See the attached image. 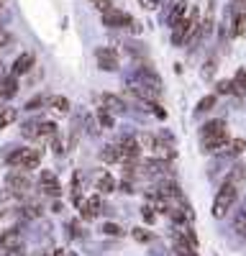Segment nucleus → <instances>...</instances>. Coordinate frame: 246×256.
Wrapping results in <instances>:
<instances>
[{"label": "nucleus", "mask_w": 246, "mask_h": 256, "mask_svg": "<svg viewBox=\"0 0 246 256\" xmlns=\"http://www.w3.org/2000/svg\"><path fill=\"white\" fill-rule=\"evenodd\" d=\"M41 156H44V152L41 148H16L13 154H8V166L13 169H20V172H31V169H36L41 164Z\"/></svg>", "instance_id": "obj_1"}, {"label": "nucleus", "mask_w": 246, "mask_h": 256, "mask_svg": "<svg viewBox=\"0 0 246 256\" xmlns=\"http://www.w3.org/2000/svg\"><path fill=\"white\" fill-rule=\"evenodd\" d=\"M238 187H234V184H228V182H223L220 184V190H218V195H216V200H213V218H226V212H228L234 205H236V200H238Z\"/></svg>", "instance_id": "obj_2"}, {"label": "nucleus", "mask_w": 246, "mask_h": 256, "mask_svg": "<svg viewBox=\"0 0 246 256\" xmlns=\"http://www.w3.org/2000/svg\"><path fill=\"white\" fill-rule=\"evenodd\" d=\"M100 20H102V26H108V28H131V31H138L136 20L126 10H118V8H110L106 13H100Z\"/></svg>", "instance_id": "obj_3"}, {"label": "nucleus", "mask_w": 246, "mask_h": 256, "mask_svg": "<svg viewBox=\"0 0 246 256\" xmlns=\"http://www.w3.org/2000/svg\"><path fill=\"white\" fill-rule=\"evenodd\" d=\"M6 187L10 192H16V195H26V192H31V177H28V172L10 169V172L6 174Z\"/></svg>", "instance_id": "obj_4"}, {"label": "nucleus", "mask_w": 246, "mask_h": 256, "mask_svg": "<svg viewBox=\"0 0 246 256\" xmlns=\"http://www.w3.org/2000/svg\"><path fill=\"white\" fill-rule=\"evenodd\" d=\"M95 59H98V67H100V70H106V72H116V70H118V64H120L118 52L110 49V46H100V49L95 52Z\"/></svg>", "instance_id": "obj_5"}, {"label": "nucleus", "mask_w": 246, "mask_h": 256, "mask_svg": "<svg viewBox=\"0 0 246 256\" xmlns=\"http://www.w3.org/2000/svg\"><path fill=\"white\" fill-rule=\"evenodd\" d=\"M116 146H118V152H120V162H136L138 154H141V146H138V141L134 136H123Z\"/></svg>", "instance_id": "obj_6"}, {"label": "nucleus", "mask_w": 246, "mask_h": 256, "mask_svg": "<svg viewBox=\"0 0 246 256\" xmlns=\"http://www.w3.org/2000/svg\"><path fill=\"white\" fill-rule=\"evenodd\" d=\"M38 190L44 192V195H49V198H59V195H62V184L56 182V177L49 172V169H44V172H41V177H38Z\"/></svg>", "instance_id": "obj_7"}, {"label": "nucleus", "mask_w": 246, "mask_h": 256, "mask_svg": "<svg viewBox=\"0 0 246 256\" xmlns=\"http://www.w3.org/2000/svg\"><path fill=\"white\" fill-rule=\"evenodd\" d=\"M136 77H138V82L144 84V88L162 92V80H159V74H156L152 67H144V64H141V67L136 70Z\"/></svg>", "instance_id": "obj_8"}, {"label": "nucleus", "mask_w": 246, "mask_h": 256, "mask_svg": "<svg viewBox=\"0 0 246 256\" xmlns=\"http://www.w3.org/2000/svg\"><path fill=\"white\" fill-rule=\"evenodd\" d=\"M228 141H231V138H228V128H226V131H220V134H216V136H210V138H202L200 146H202L205 154H218Z\"/></svg>", "instance_id": "obj_9"}, {"label": "nucleus", "mask_w": 246, "mask_h": 256, "mask_svg": "<svg viewBox=\"0 0 246 256\" xmlns=\"http://www.w3.org/2000/svg\"><path fill=\"white\" fill-rule=\"evenodd\" d=\"M34 64H36V56L31 52H24V54H18L16 62H13V67H10V74L13 77H20V74H26L34 70Z\"/></svg>", "instance_id": "obj_10"}, {"label": "nucleus", "mask_w": 246, "mask_h": 256, "mask_svg": "<svg viewBox=\"0 0 246 256\" xmlns=\"http://www.w3.org/2000/svg\"><path fill=\"white\" fill-rule=\"evenodd\" d=\"M100 208H102L100 195H92V198H88V200H82V202H80V216H82V220H92L98 212H100Z\"/></svg>", "instance_id": "obj_11"}, {"label": "nucleus", "mask_w": 246, "mask_h": 256, "mask_svg": "<svg viewBox=\"0 0 246 256\" xmlns=\"http://www.w3.org/2000/svg\"><path fill=\"white\" fill-rule=\"evenodd\" d=\"M56 136H59L56 123H52V120H38V136H36L38 144H52Z\"/></svg>", "instance_id": "obj_12"}, {"label": "nucleus", "mask_w": 246, "mask_h": 256, "mask_svg": "<svg viewBox=\"0 0 246 256\" xmlns=\"http://www.w3.org/2000/svg\"><path fill=\"white\" fill-rule=\"evenodd\" d=\"M216 28V0H208V6H205V18L200 20V34H213Z\"/></svg>", "instance_id": "obj_13"}, {"label": "nucleus", "mask_w": 246, "mask_h": 256, "mask_svg": "<svg viewBox=\"0 0 246 256\" xmlns=\"http://www.w3.org/2000/svg\"><path fill=\"white\" fill-rule=\"evenodd\" d=\"M159 198H164V200H182V192H180L177 182L174 180H162L159 182Z\"/></svg>", "instance_id": "obj_14"}, {"label": "nucleus", "mask_w": 246, "mask_h": 256, "mask_svg": "<svg viewBox=\"0 0 246 256\" xmlns=\"http://www.w3.org/2000/svg\"><path fill=\"white\" fill-rule=\"evenodd\" d=\"M188 10H190V6H188V0H177L174 3V8L170 10V16H167V24H170V28H174L180 20L188 16Z\"/></svg>", "instance_id": "obj_15"}, {"label": "nucleus", "mask_w": 246, "mask_h": 256, "mask_svg": "<svg viewBox=\"0 0 246 256\" xmlns=\"http://www.w3.org/2000/svg\"><path fill=\"white\" fill-rule=\"evenodd\" d=\"M228 128V123H226V118H216V120H208L202 126V131H200V141L202 138H210V136H216V134H220V131H226Z\"/></svg>", "instance_id": "obj_16"}, {"label": "nucleus", "mask_w": 246, "mask_h": 256, "mask_svg": "<svg viewBox=\"0 0 246 256\" xmlns=\"http://www.w3.org/2000/svg\"><path fill=\"white\" fill-rule=\"evenodd\" d=\"M16 92H18V77L6 74L3 80H0V98H3V100H10Z\"/></svg>", "instance_id": "obj_17"}, {"label": "nucleus", "mask_w": 246, "mask_h": 256, "mask_svg": "<svg viewBox=\"0 0 246 256\" xmlns=\"http://www.w3.org/2000/svg\"><path fill=\"white\" fill-rule=\"evenodd\" d=\"M95 190L100 192V195H110V192L116 190V180L108 174V172H100L95 177Z\"/></svg>", "instance_id": "obj_18"}, {"label": "nucleus", "mask_w": 246, "mask_h": 256, "mask_svg": "<svg viewBox=\"0 0 246 256\" xmlns=\"http://www.w3.org/2000/svg\"><path fill=\"white\" fill-rule=\"evenodd\" d=\"M226 182L234 184V187H238V190H244V187H246V166H244V164H236L231 172H228V177H226Z\"/></svg>", "instance_id": "obj_19"}, {"label": "nucleus", "mask_w": 246, "mask_h": 256, "mask_svg": "<svg viewBox=\"0 0 246 256\" xmlns=\"http://www.w3.org/2000/svg\"><path fill=\"white\" fill-rule=\"evenodd\" d=\"M100 102H102V108H108L110 113H123L126 110V102H123V98H116V95H102L100 98Z\"/></svg>", "instance_id": "obj_20"}, {"label": "nucleus", "mask_w": 246, "mask_h": 256, "mask_svg": "<svg viewBox=\"0 0 246 256\" xmlns=\"http://www.w3.org/2000/svg\"><path fill=\"white\" fill-rule=\"evenodd\" d=\"M46 105H49V108H54L56 113H62V116H67V113H70V108H72L70 100H67L64 95H49Z\"/></svg>", "instance_id": "obj_21"}, {"label": "nucleus", "mask_w": 246, "mask_h": 256, "mask_svg": "<svg viewBox=\"0 0 246 256\" xmlns=\"http://www.w3.org/2000/svg\"><path fill=\"white\" fill-rule=\"evenodd\" d=\"M246 148V141L244 138H231L228 144L223 146V156H241Z\"/></svg>", "instance_id": "obj_22"}, {"label": "nucleus", "mask_w": 246, "mask_h": 256, "mask_svg": "<svg viewBox=\"0 0 246 256\" xmlns=\"http://www.w3.org/2000/svg\"><path fill=\"white\" fill-rule=\"evenodd\" d=\"M100 159L106 162V164H116V162H120V152H118V146H116V144H108V146H102V152H100Z\"/></svg>", "instance_id": "obj_23"}, {"label": "nucleus", "mask_w": 246, "mask_h": 256, "mask_svg": "<svg viewBox=\"0 0 246 256\" xmlns=\"http://www.w3.org/2000/svg\"><path fill=\"white\" fill-rule=\"evenodd\" d=\"M234 36H244L246 34V13L244 8H236V16H234Z\"/></svg>", "instance_id": "obj_24"}, {"label": "nucleus", "mask_w": 246, "mask_h": 256, "mask_svg": "<svg viewBox=\"0 0 246 256\" xmlns=\"http://www.w3.org/2000/svg\"><path fill=\"white\" fill-rule=\"evenodd\" d=\"M136 141H138V146L144 148V152H152V154L156 152V144H159V138H156V136H152V134H141Z\"/></svg>", "instance_id": "obj_25"}, {"label": "nucleus", "mask_w": 246, "mask_h": 256, "mask_svg": "<svg viewBox=\"0 0 246 256\" xmlns=\"http://www.w3.org/2000/svg\"><path fill=\"white\" fill-rule=\"evenodd\" d=\"M16 118H18V110L16 108H3V110H0V131L8 128L10 123H16Z\"/></svg>", "instance_id": "obj_26"}, {"label": "nucleus", "mask_w": 246, "mask_h": 256, "mask_svg": "<svg viewBox=\"0 0 246 256\" xmlns=\"http://www.w3.org/2000/svg\"><path fill=\"white\" fill-rule=\"evenodd\" d=\"M234 230L238 233V236H246V205L236 212V218H234Z\"/></svg>", "instance_id": "obj_27"}, {"label": "nucleus", "mask_w": 246, "mask_h": 256, "mask_svg": "<svg viewBox=\"0 0 246 256\" xmlns=\"http://www.w3.org/2000/svg\"><path fill=\"white\" fill-rule=\"evenodd\" d=\"M216 92H218V95H236L238 90H236L234 80H220V82L216 84Z\"/></svg>", "instance_id": "obj_28"}, {"label": "nucleus", "mask_w": 246, "mask_h": 256, "mask_svg": "<svg viewBox=\"0 0 246 256\" xmlns=\"http://www.w3.org/2000/svg\"><path fill=\"white\" fill-rule=\"evenodd\" d=\"M98 123H100V128H113V113L108 110V108H98Z\"/></svg>", "instance_id": "obj_29"}, {"label": "nucleus", "mask_w": 246, "mask_h": 256, "mask_svg": "<svg viewBox=\"0 0 246 256\" xmlns=\"http://www.w3.org/2000/svg\"><path fill=\"white\" fill-rule=\"evenodd\" d=\"M20 134H24L26 138H31V141H36V136H38V120L24 123V126H20Z\"/></svg>", "instance_id": "obj_30"}, {"label": "nucleus", "mask_w": 246, "mask_h": 256, "mask_svg": "<svg viewBox=\"0 0 246 256\" xmlns=\"http://www.w3.org/2000/svg\"><path fill=\"white\" fill-rule=\"evenodd\" d=\"M213 105H216V95H205V98L198 102V113H208V110H213Z\"/></svg>", "instance_id": "obj_31"}, {"label": "nucleus", "mask_w": 246, "mask_h": 256, "mask_svg": "<svg viewBox=\"0 0 246 256\" xmlns=\"http://www.w3.org/2000/svg\"><path fill=\"white\" fill-rule=\"evenodd\" d=\"M46 100H49V98H44V95H36V98H31V100L26 102V110L31 113V110H38V108H44V105H46Z\"/></svg>", "instance_id": "obj_32"}, {"label": "nucleus", "mask_w": 246, "mask_h": 256, "mask_svg": "<svg viewBox=\"0 0 246 256\" xmlns=\"http://www.w3.org/2000/svg\"><path fill=\"white\" fill-rule=\"evenodd\" d=\"M131 236H134V241H138V244H149V241H152V233L144 230V228H134Z\"/></svg>", "instance_id": "obj_33"}, {"label": "nucleus", "mask_w": 246, "mask_h": 256, "mask_svg": "<svg viewBox=\"0 0 246 256\" xmlns=\"http://www.w3.org/2000/svg\"><path fill=\"white\" fill-rule=\"evenodd\" d=\"M102 233H106V236H123V228L118 226V223H102Z\"/></svg>", "instance_id": "obj_34"}, {"label": "nucleus", "mask_w": 246, "mask_h": 256, "mask_svg": "<svg viewBox=\"0 0 246 256\" xmlns=\"http://www.w3.org/2000/svg\"><path fill=\"white\" fill-rule=\"evenodd\" d=\"M141 218H144V223H146V226H152V223L156 220L154 208H152V205H144V208H141Z\"/></svg>", "instance_id": "obj_35"}, {"label": "nucleus", "mask_w": 246, "mask_h": 256, "mask_svg": "<svg viewBox=\"0 0 246 256\" xmlns=\"http://www.w3.org/2000/svg\"><path fill=\"white\" fill-rule=\"evenodd\" d=\"M234 84H236V90H238V92H244V90H246V70H238V72H236Z\"/></svg>", "instance_id": "obj_36"}, {"label": "nucleus", "mask_w": 246, "mask_h": 256, "mask_svg": "<svg viewBox=\"0 0 246 256\" xmlns=\"http://www.w3.org/2000/svg\"><path fill=\"white\" fill-rule=\"evenodd\" d=\"M90 3H92V8H98L100 13H106V10L113 8V0H90Z\"/></svg>", "instance_id": "obj_37"}, {"label": "nucleus", "mask_w": 246, "mask_h": 256, "mask_svg": "<svg viewBox=\"0 0 246 256\" xmlns=\"http://www.w3.org/2000/svg\"><path fill=\"white\" fill-rule=\"evenodd\" d=\"M10 44V34L8 31H3V28H0V49H6Z\"/></svg>", "instance_id": "obj_38"}, {"label": "nucleus", "mask_w": 246, "mask_h": 256, "mask_svg": "<svg viewBox=\"0 0 246 256\" xmlns=\"http://www.w3.org/2000/svg\"><path fill=\"white\" fill-rule=\"evenodd\" d=\"M213 72H216V59L208 62V70H202V74H205V77H213Z\"/></svg>", "instance_id": "obj_39"}, {"label": "nucleus", "mask_w": 246, "mask_h": 256, "mask_svg": "<svg viewBox=\"0 0 246 256\" xmlns=\"http://www.w3.org/2000/svg\"><path fill=\"white\" fill-rule=\"evenodd\" d=\"M0 256H26V254H24V248H10V251H3Z\"/></svg>", "instance_id": "obj_40"}, {"label": "nucleus", "mask_w": 246, "mask_h": 256, "mask_svg": "<svg viewBox=\"0 0 246 256\" xmlns=\"http://www.w3.org/2000/svg\"><path fill=\"white\" fill-rule=\"evenodd\" d=\"M54 256H77V254H74V251H67V248H56Z\"/></svg>", "instance_id": "obj_41"}, {"label": "nucleus", "mask_w": 246, "mask_h": 256, "mask_svg": "<svg viewBox=\"0 0 246 256\" xmlns=\"http://www.w3.org/2000/svg\"><path fill=\"white\" fill-rule=\"evenodd\" d=\"M0 6H3V0H0Z\"/></svg>", "instance_id": "obj_42"}, {"label": "nucleus", "mask_w": 246, "mask_h": 256, "mask_svg": "<svg viewBox=\"0 0 246 256\" xmlns=\"http://www.w3.org/2000/svg\"><path fill=\"white\" fill-rule=\"evenodd\" d=\"M244 238H246V236H244Z\"/></svg>", "instance_id": "obj_43"}]
</instances>
